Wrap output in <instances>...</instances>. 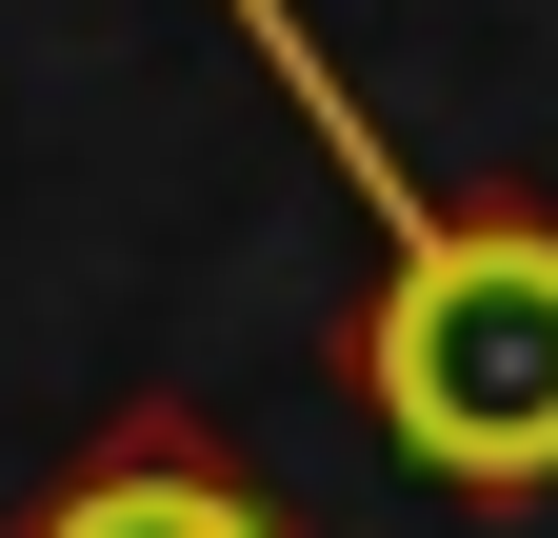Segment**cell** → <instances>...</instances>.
I'll list each match as a JSON object with an SVG mask.
<instances>
[{"mask_svg":"<svg viewBox=\"0 0 558 538\" xmlns=\"http://www.w3.org/2000/svg\"><path fill=\"white\" fill-rule=\"evenodd\" d=\"M339 160H360L379 199V319H360V379H379V419L399 458H439V479L478 499H519L558 479V240L538 220H439V199H399V160L339 120Z\"/></svg>","mask_w":558,"mask_h":538,"instance_id":"cell-1","label":"cell"},{"mask_svg":"<svg viewBox=\"0 0 558 538\" xmlns=\"http://www.w3.org/2000/svg\"><path fill=\"white\" fill-rule=\"evenodd\" d=\"M21 538H279V499L240 479L220 439H120L100 479H60Z\"/></svg>","mask_w":558,"mask_h":538,"instance_id":"cell-2","label":"cell"}]
</instances>
